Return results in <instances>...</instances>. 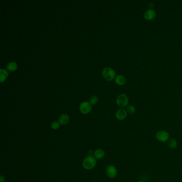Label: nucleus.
Listing matches in <instances>:
<instances>
[{"mask_svg": "<svg viewBox=\"0 0 182 182\" xmlns=\"http://www.w3.org/2000/svg\"><path fill=\"white\" fill-rule=\"evenodd\" d=\"M97 165V159L94 156L88 155L85 157L82 162V166L87 170H90L95 168Z\"/></svg>", "mask_w": 182, "mask_h": 182, "instance_id": "nucleus-1", "label": "nucleus"}, {"mask_svg": "<svg viewBox=\"0 0 182 182\" xmlns=\"http://www.w3.org/2000/svg\"><path fill=\"white\" fill-rule=\"evenodd\" d=\"M116 105L120 108H124L128 106V97L124 94H121L118 96L116 100Z\"/></svg>", "mask_w": 182, "mask_h": 182, "instance_id": "nucleus-2", "label": "nucleus"}, {"mask_svg": "<svg viewBox=\"0 0 182 182\" xmlns=\"http://www.w3.org/2000/svg\"><path fill=\"white\" fill-rule=\"evenodd\" d=\"M102 75L105 80L111 81L116 78V72L110 67H105L102 70Z\"/></svg>", "mask_w": 182, "mask_h": 182, "instance_id": "nucleus-3", "label": "nucleus"}, {"mask_svg": "<svg viewBox=\"0 0 182 182\" xmlns=\"http://www.w3.org/2000/svg\"><path fill=\"white\" fill-rule=\"evenodd\" d=\"M169 133L167 131L161 130L157 132L156 134V138L157 141L164 143L168 141L169 139Z\"/></svg>", "mask_w": 182, "mask_h": 182, "instance_id": "nucleus-4", "label": "nucleus"}, {"mask_svg": "<svg viewBox=\"0 0 182 182\" xmlns=\"http://www.w3.org/2000/svg\"><path fill=\"white\" fill-rule=\"evenodd\" d=\"M92 109L91 105L89 102H83L80 104L79 106L80 111L83 114H87L91 111Z\"/></svg>", "mask_w": 182, "mask_h": 182, "instance_id": "nucleus-5", "label": "nucleus"}, {"mask_svg": "<svg viewBox=\"0 0 182 182\" xmlns=\"http://www.w3.org/2000/svg\"><path fill=\"white\" fill-rule=\"evenodd\" d=\"M105 172L107 176L110 178H114L118 175V170L114 165H108Z\"/></svg>", "mask_w": 182, "mask_h": 182, "instance_id": "nucleus-6", "label": "nucleus"}, {"mask_svg": "<svg viewBox=\"0 0 182 182\" xmlns=\"http://www.w3.org/2000/svg\"><path fill=\"white\" fill-rule=\"evenodd\" d=\"M155 17L156 13L152 9H149L147 10L143 15L144 19L147 21H152L155 18Z\"/></svg>", "mask_w": 182, "mask_h": 182, "instance_id": "nucleus-7", "label": "nucleus"}, {"mask_svg": "<svg viewBox=\"0 0 182 182\" xmlns=\"http://www.w3.org/2000/svg\"><path fill=\"white\" fill-rule=\"evenodd\" d=\"M127 112L124 108H120L116 111V118L119 121H122L126 119L127 116Z\"/></svg>", "mask_w": 182, "mask_h": 182, "instance_id": "nucleus-8", "label": "nucleus"}, {"mask_svg": "<svg viewBox=\"0 0 182 182\" xmlns=\"http://www.w3.org/2000/svg\"><path fill=\"white\" fill-rule=\"evenodd\" d=\"M70 117L66 114H62L59 116L58 121L60 125H66L69 122Z\"/></svg>", "mask_w": 182, "mask_h": 182, "instance_id": "nucleus-9", "label": "nucleus"}, {"mask_svg": "<svg viewBox=\"0 0 182 182\" xmlns=\"http://www.w3.org/2000/svg\"><path fill=\"white\" fill-rule=\"evenodd\" d=\"M105 155V152L104 150L102 149H97L94 152V157L97 160H100L103 159Z\"/></svg>", "mask_w": 182, "mask_h": 182, "instance_id": "nucleus-10", "label": "nucleus"}, {"mask_svg": "<svg viewBox=\"0 0 182 182\" xmlns=\"http://www.w3.org/2000/svg\"><path fill=\"white\" fill-rule=\"evenodd\" d=\"M127 81L126 78L123 75H118L116 76L115 82L119 86H123L126 84Z\"/></svg>", "mask_w": 182, "mask_h": 182, "instance_id": "nucleus-11", "label": "nucleus"}, {"mask_svg": "<svg viewBox=\"0 0 182 182\" xmlns=\"http://www.w3.org/2000/svg\"><path fill=\"white\" fill-rule=\"evenodd\" d=\"M9 75L8 72L4 69L1 68L0 70V81L1 83L4 82L8 77Z\"/></svg>", "mask_w": 182, "mask_h": 182, "instance_id": "nucleus-12", "label": "nucleus"}, {"mask_svg": "<svg viewBox=\"0 0 182 182\" xmlns=\"http://www.w3.org/2000/svg\"><path fill=\"white\" fill-rule=\"evenodd\" d=\"M18 68V65L16 62H9L7 66V68L9 71L10 72H13L16 70Z\"/></svg>", "mask_w": 182, "mask_h": 182, "instance_id": "nucleus-13", "label": "nucleus"}, {"mask_svg": "<svg viewBox=\"0 0 182 182\" xmlns=\"http://www.w3.org/2000/svg\"><path fill=\"white\" fill-rule=\"evenodd\" d=\"M177 141L175 138H171L168 141V146L171 149H175L177 146Z\"/></svg>", "mask_w": 182, "mask_h": 182, "instance_id": "nucleus-14", "label": "nucleus"}, {"mask_svg": "<svg viewBox=\"0 0 182 182\" xmlns=\"http://www.w3.org/2000/svg\"><path fill=\"white\" fill-rule=\"evenodd\" d=\"M126 111L128 114L132 115L135 114V113L136 111V109L134 105H129L126 108Z\"/></svg>", "mask_w": 182, "mask_h": 182, "instance_id": "nucleus-15", "label": "nucleus"}, {"mask_svg": "<svg viewBox=\"0 0 182 182\" xmlns=\"http://www.w3.org/2000/svg\"><path fill=\"white\" fill-rule=\"evenodd\" d=\"M60 125V124L59 123L58 121H54L51 124V127L53 130H57L59 128Z\"/></svg>", "mask_w": 182, "mask_h": 182, "instance_id": "nucleus-16", "label": "nucleus"}, {"mask_svg": "<svg viewBox=\"0 0 182 182\" xmlns=\"http://www.w3.org/2000/svg\"><path fill=\"white\" fill-rule=\"evenodd\" d=\"M98 98L96 96H92L89 99V103L91 105H95L97 103Z\"/></svg>", "mask_w": 182, "mask_h": 182, "instance_id": "nucleus-17", "label": "nucleus"}, {"mask_svg": "<svg viewBox=\"0 0 182 182\" xmlns=\"http://www.w3.org/2000/svg\"><path fill=\"white\" fill-rule=\"evenodd\" d=\"M5 182V178L3 175H1L0 176V182Z\"/></svg>", "mask_w": 182, "mask_h": 182, "instance_id": "nucleus-18", "label": "nucleus"}, {"mask_svg": "<svg viewBox=\"0 0 182 182\" xmlns=\"http://www.w3.org/2000/svg\"><path fill=\"white\" fill-rule=\"evenodd\" d=\"M144 182V181H138V182Z\"/></svg>", "mask_w": 182, "mask_h": 182, "instance_id": "nucleus-19", "label": "nucleus"}]
</instances>
